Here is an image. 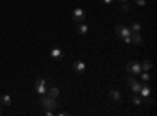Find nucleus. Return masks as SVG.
Listing matches in <instances>:
<instances>
[{
	"instance_id": "3",
	"label": "nucleus",
	"mask_w": 157,
	"mask_h": 116,
	"mask_svg": "<svg viewBox=\"0 0 157 116\" xmlns=\"http://www.w3.org/2000/svg\"><path fill=\"white\" fill-rule=\"evenodd\" d=\"M72 19H74L76 22H83L85 20V11H83L82 8H76L74 11H72Z\"/></svg>"
},
{
	"instance_id": "9",
	"label": "nucleus",
	"mask_w": 157,
	"mask_h": 116,
	"mask_svg": "<svg viewBox=\"0 0 157 116\" xmlns=\"http://www.w3.org/2000/svg\"><path fill=\"white\" fill-rule=\"evenodd\" d=\"M50 57L55 58V60H58V58H63L65 55H63V50H61V49H52V52H50Z\"/></svg>"
},
{
	"instance_id": "23",
	"label": "nucleus",
	"mask_w": 157,
	"mask_h": 116,
	"mask_svg": "<svg viewBox=\"0 0 157 116\" xmlns=\"http://www.w3.org/2000/svg\"><path fill=\"white\" fill-rule=\"evenodd\" d=\"M104 2H105V3H112L113 0H104Z\"/></svg>"
},
{
	"instance_id": "22",
	"label": "nucleus",
	"mask_w": 157,
	"mask_h": 116,
	"mask_svg": "<svg viewBox=\"0 0 157 116\" xmlns=\"http://www.w3.org/2000/svg\"><path fill=\"white\" fill-rule=\"evenodd\" d=\"M52 115H54L52 110H47V108H46V116H52Z\"/></svg>"
},
{
	"instance_id": "6",
	"label": "nucleus",
	"mask_w": 157,
	"mask_h": 116,
	"mask_svg": "<svg viewBox=\"0 0 157 116\" xmlns=\"http://www.w3.org/2000/svg\"><path fill=\"white\" fill-rule=\"evenodd\" d=\"M127 83L131 85V88H132L134 93H140V88H142V85H140L138 82H135V79H134V77H129V79H127Z\"/></svg>"
},
{
	"instance_id": "7",
	"label": "nucleus",
	"mask_w": 157,
	"mask_h": 116,
	"mask_svg": "<svg viewBox=\"0 0 157 116\" xmlns=\"http://www.w3.org/2000/svg\"><path fill=\"white\" fill-rule=\"evenodd\" d=\"M72 68H74V71L78 72V74L85 72V63H83V61H76L74 64H72Z\"/></svg>"
},
{
	"instance_id": "8",
	"label": "nucleus",
	"mask_w": 157,
	"mask_h": 116,
	"mask_svg": "<svg viewBox=\"0 0 157 116\" xmlns=\"http://www.w3.org/2000/svg\"><path fill=\"white\" fill-rule=\"evenodd\" d=\"M131 41L134 44H137V46H140V44L143 42V38L140 36V33H132V35H131Z\"/></svg>"
},
{
	"instance_id": "10",
	"label": "nucleus",
	"mask_w": 157,
	"mask_h": 116,
	"mask_svg": "<svg viewBox=\"0 0 157 116\" xmlns=\"http://www.w3.org/2000/svg\"><path fill=\"white\" fill-rule=\"evenodd\" d=\"M140 94H142L143 97H149V94H151L149 86H146V85H142V88H140Z\"/></svg>"
},
{
	"instance_id": "4",
	"label": "nucleus",
	"mask_w": 157,
	"mask_h": 116,
	"mask_svg": "<svg viewBox=\"0 0 157 116\" xmlns=\"http://www.w3.org/2000/svg\"><path fill=\"white\" fill-rule=\"evenodd\" d=\"M127 71H129L131 74H135V75H137V74L142 72V64L137 63V61H131V63L127 64Z\"/></svg>"
},
{
	"instance_id": "12",
	"label": "nucleus",
	"mask_w": 157,
	"mask_h": 116,
	"mask_svg": "<svg viewBox=\"0 0 157 116\" xmlns=\"http://www.w3.org/2000/svg\"><path fill=\"white\" fill-rule=\"evenodd\" d=\"M110 97L113 99L115 102H120V99H121V94H120V91H116V90H112V91H110Z\"/></svg>"
},
{
	"instance_id": "13",
	"label": "nucleus",
	"mask_w": 157,
	"mask_h": 116,
	"mask_svg": "<svg viewBox=\"0 0 157 116\" xmlns=\"http://www.w3.org/2000/svg\"><path fill=\"white\" fill-rule=\"evenodd\" d=\"M129 30H131L132 33H140V30H142V25H140V24H137V22H134V24L131 25V28H129Z\"/></svg>"
},
{
	"instance_id": "1",
	"label": "nucleus",
	"mask_w": 157,
	"mask_h": 116,
	"mask_svg": "<svg viewBox=\"0 0 157 116\" xmlns=\"http://www.w3.org/2000/svg\"><path fill=\"white\" fill-rule=\"evenodd\" d=\"M41 105L44 108H47V110H54V108H57V102H55V99L54 97H50L49 94H41Z\"/></svg>"
},
{
	"instance_id": "5",
	"label": "nucleus",
	"mask_w": 157,
	"mask_h": 116,
	"mask_svg": "<svg viewBox=\"0 0 157 116\" xmlns=\"http://www.w3.org/2000/svg\"><path fill=\"white\" fill-rule=\"evenodd\" d=\"M35 91L38 93V94H46V80L38 79L36 85H35Z\"/></svg>"
},
{
	"instance_id": "15",
	"label": "nucleus",
	"mask_w": 157,
	"mask_h": 116,
	"mask_svg": "<svg viewBox=\"0 0 157 116\" xmlns=\"http://www.w3.org/2000/svg\"><path fill=\"white\" fill-rule=\"evenodd\" d=\"M151 68H153V63H151V61H145V63L142 64V69H143V71H146V72H148Z\"/></svg>"
},
{
	"instance_id": "16",
	"label": "nucleus",
	"mask_w": 157,
	"mask_h": 116,
	"mask_svg": "<svg viewBox=\"0 0 157 116\" xmlns=\"http://www.w3.org/2000/svg\"><path fill=\"white\" fill-rule=\"evenodd\" d=\"M2 104H3V105H10V104H11V97H10L8 94H5V96L2 97Z\"/></svg>"
},
{
	"instance_id": "19",
	"label": "nucleus",
	"mask_w": 157,
	"mask_h": 116,
	"mask_svg": "<svg viewBox=\"0 0 157 116\" xmlns=\"http://www.w3.org/2000/svg\"><path fill=\"white\" fill-rule=\"evenodd\" d=\"M135 3L138 7H145V5H146V0H135Z\"/></svg>"
},
{
	"instance_id": "21",
	"label": "nucleus",
	"mask_w": 157,
	"mask_h": 116,
	"mask_svg": "<svg viewBox=\"0 0 157 116\" xmlns=\"http://www.w3.org/2000/svg\"><path fill=\"white\" fill-rule=\"evenodd\" d=\"M121 9H123V11H127V9H129V3H127V2H124V5L121 7Z\"/></svg>"
},
{
	"instance_id": "11",
	"label": "nucleus",
	"mask_w": 157,
	"mask_h": 116,
	"mask_svg": "<svg viewBox=\"0 0 157 116\" xmlns=\"http://www.w3.org/2000/svg\"><path fill=\"white\" fill-rule=\"evenodd\" d=\"M46 93H47V94H49L50 97H54V99L60 96V90H58V88H55V86H54V88H50V90H49V91H46Z\"/></svg>"
},
{
	"instance_id": "2",
	"label": "nucleus",
	"mask_w": 157,
	"mask_h": 116,
	"mask_svg": "<svg viewBox=\"0 0 157 116\" xmlns=\"http://www.w3.org/2000/svg\"><path fill=\"white\" fill-rule=\"evenodd\" d=\"M115 31H116V35L120 36V38H126V36H131L132 35V31L127 28V27L124 25H116L115 27Z\"/></svg>"
},
{
	"instance_id": "14",
	"label": "nucleus",
	"mask_w": 157,
	"mask_h": 116,
	"mask_svg": "<svg viewBox=\"0 0 157 116\" xmlns=\"http://www.w3.org/2000/svg\"><path fill=\"white\" fill-rule=\"evenodd\" d=\"M132 102L135 104V105H142V97L137 96V93H135V94L132 96Z\"/></svg>"
},
{
	"instance_id": "20",
	"label": "nucleus",
	"mask_w": 157,
	"mask_h": 116,
	"mask_svg": "<svg viewBox=\"0 0 157 116\" xmlns=\"http://www.w3.org/2000/svg\"><path fill=\"white\" fill-rule=\"evenodd\" d=\"M123 41H124L126 44H132V41H131V36H126V38H123Z\"/></svg>"
},
{
	"instance_id": "18",
	"label": "nucleus",
	"mask_w": 157,
	"mask_h": 116,
	"mask_svg": "<svg viewBox=\"0 0 157 116\" xmlns=\"http://www.w3.org/2000/svg\"><path fill=\"white\" fill-rule=\"evenodd\" d=\"M142 79H143L145 82H149V80H151V77H149L148 72H145V74H142Z\"/></svg>"
},
{
	"instance_id": "17",
	"label": "nucleus",
	"mask_w": 157,
	"mask_h": 116,
	"mask_svg": "<svg viewBox=\"0 0 157 116\" xmlns=\"http://www.w3.org/2000/svg\"><path fill=\"white\" fill-rule=\"evenodd\" d=\"M88 31V27L85 25V24H82V25H78V33L80 35H85V33Z\"/></svg>"
},
{
	"instance_id": "24",
	"label": "nucleus",
	"mask_w": 157,
	"mask_h": 116,
	"mask_svg": "<svg viewBox=\"0 0 157 116\" xmlns=\"http://www.w3.org/2000/svg\"><path fill=\"white\" fill-rule=\"evenodd\" d=\"M120 2H127V0H120Z\"/></svg>"
}]
</instances>
